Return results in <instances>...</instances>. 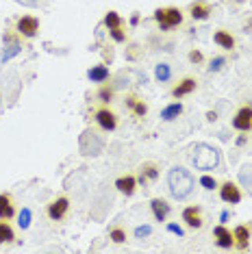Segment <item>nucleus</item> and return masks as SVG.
Wrapping results in <instances>:
<instances>
[{
    "label": "nucleus",
    "instance_id": "f257e3e1",
    "mask_svg": "<svg viewBox=\"0 0 252 254\" xmlns=\"http://www.w3.org/2000/svg\"><path fill=\"white\" fill-rule=\"evenodd\" d=\"M168 187L176 200H185L193 191V176L185 167H172L168 174Z\"/></svg>",
    "mask_w": 252,
    "mask_h": 254
},
{
    "label": "nucleus",
    "instance_id": "f03ea898",
    "mask_svg": "<svg viewBox=\"0 0 252 254\" xmlns=\"http://www.w3.org/2000/svg\"><path fill=\"white\" fill-rule=\"evenodd\" d=\"M193 165L202 172L215 170L220 165V152H217V148L207 146V143H198L193 148Z\"/></svg>",
    "mask_w": 252,
    "mask_h": 254
},
{
    "label": "nucleus",
    "instance_id": "7ed1b4c3",
    "mask_svg": "<svg viewBox=\"0 0 252 254\" xmlns=\"http://www.w3.org/2000/svg\"><path fill=\"white\" fill-rule=\"evenodd\" d=\"M154 20L159 22L161 31H170V28L179 26L183 22V13L174 7H165V9H157L154 11Z\"/></svg>",
    "mask_w": 252,
    "mask_h": 254
},
{
    "label": "nucleus",
    "instance_id": "20e7f679",
    "mask_svg": "<svg viewBox=\"0 0 252 254\" xmlns=\"http://www.w3.org/2000/svg\"><path fill=\"white\" fill-rule=\"evenodd\" d=\"M233 126L237 130H250L252 128V109L250 107H244V109H239L237 115H235V120H233Z\"/></svg>",
    "mask_w": 252,
    "mask_h": 254
},
{
    "label": "nucleus",
    "instance_id": "39448f33",
    "mask_svg": "<svg viewBox=\"0 0 252 254\" xmlns=\"http://www.w3.org/2000/svg\"><path fill=\"white\" fill-rule=\"evenodd\" d=\"M4 42H7V50L2 53V57H0V59H2V63H7V61L13 59L15 55L22 53V46H20V42H18V37L11 35V33H7V35H4Z\"/></svg>",
    "mask_w": 252,
    "mask_h": 254
},
{
    "label": "nucleus",
    "instance_id": "423d86ee",
    "mask_svg": "<svg viewBox=\"0 0 252 254\" xmlns=\"http://www.w3.org/2000/svg\"><path fill=\"white\" fill-rule=\"evenodd\" d=\"M107 26H109V31H111V37L116 39V42H124V33H122V28H120V15L116 13V11H109L107 13Z\"/></svg>",
    "mask_w": 252,
    "mask_h": 254
},
{
    "label": "nucleus",
    "instance_id": "0eeeda50",
    "mask_svg": "<svg viewBox=\"0 0 252 254\" xmlns=\"http://www.w3.org/2000/svg\"><path fill=\"white\" fill-rule=\"evenodd\" d=\"M37 28H39V22L35 18H31V15L20 18V22H18V31H20V35H24V37H35Z\"/></svg>",
    "mask_w": 252,
    "mask_h": 254
},
{
    "label": "nucleus",
    "instance_id": "6e6552de",
    "mask_svg": "<svg viewBox=\"0 0 252 254\" xmlns=\"http://www.w3.org/2000/svg\"><path fill=\"white\" fill-rule=\"evenodd\" d=\"M183 219L187 222V226L200 228L202 226V211H200L198 206H189V209L183 211Z\"/></svg>",
    "mask_w": 252,
    "mask_h": 254
},
{
    "label": "nucleus",
    "instance_id": "1a4fd4ad",
    "mask_svg": "<svg viewBox=\"0 0 252 254\" xmlns=\"http://www.w3.org/2000/svg\"><path fill=\"white\" fill-rule=\"evenodd\" d=\"M222 200L228 202V204H237L239 200H242V193H239V189L235 187L233 183H224L222 185Z\"/></svg>",
    "mask_w": 252,
    "mask_h": 254
},
{
    "label": "nucleus",
    "instance_id": "9d476101",
    "mask_svg": "<svg viewBox=\"0 0 252 254\" xmlns=\"http://www.w3.org/2000/svg\"><path fill=\"white\" fill-rule=\"evenodd\" d=\"M67 206H70V202H67V198H59V200H55L53 204L48 206V215H50V219H61L63 215H65Z\"/></svg>",
    "mask_w": 252,
    "mask_h": 254
},
{
    "label": "nucleus",
    "instance_id": "9b49d317",
    "mask_svg": "<svg viewBox=\"0 0 252 254\" xmlns=\"http://www.w3.org/2000/svg\"><path fill=\"white\" fill-rule=\"evenodd\" d=\"M213 235H215L217 246H220V248H231L235 244V237L231 235V230H226L224 226H215Z\"/></svg>",
    "mask_w": 252,
    "mask_h": 254
},
{
    "label": "nucleus",
    "instance_id": "f8f14e48",
    "mask_svg": "<svg viewBox=\"0 0 252 254\" xmlns=\"http://www.w3.org/2000/svg\"><path fill=\"white\" fill-rule=\"evenodd\" d=\"M96 120H98V124L102 126L105 130H113L116 128V115H113L111 111H107V109H100L98 113H96Z\"/></svg>",
    "mask_w": 252,
    "mask_h": 254
},
{
    "label": "nucleus",
    "instance_id": "ddd939ff",
    "mask_svg": "<svg viewBox=\"0 0 252 254\" xmlns=\"http://www.w3.org/2000/svg\"><path fill=\"white\" fill-rule=\"evenodd\" d=\"M150 206H152L154 217H157L159 222H165V217H168V213H170V204H168V202L161 200V198H154Z\"/></svg>",
    "mask_w": 252,
    "mask_h": 254
},
{
    "label": "nucleus",
    "instance_id": "4468645a",
    "mask_svg": "<svg viewBox=\"0 0 252 254\" xmlns=\"http://www.w3.org/2000/svg\"><path fill=\"white\" fill-rule=\"evenodd\" d=\"M233 237H235V244H237L239 250H246V248H248L250 233H248V228H246V226H237V228H235Z\"/></svg>",
    "mask_w": 252,
    "mask_h": 254
},
{
    "label": "nucleus",
    "instance_id": "2eb2a0df",
    "mask_svg": "<svg viewBox=\"0 0 252 254\" xmlns=\"http://www.w3.org/2000/svg\"><path fill=\"white\" fill-rule=\"evenodd\" d=\"M13 217V204L7 193H0V219H11Z\"/></svg>",
    "mask_w": 252,
    "mask_h": 254
},
{
    "label": "nucleus",
    "instance_id": "dca6fc26",
    "mask_svg": "<svg viewBox=\"0 0 252 254\" xmlns=\"http://www.w3.org/2000/svg\"><path fill=\"white\" fill-rule=\"evenodd\" d=\"M193 89H196V80H193V78H185V80H183V83L179 85V87H174V91H172V94H174V98H183V96L191 94Z\"/></svg>",
    "mask_w": 252,
    "mask_h": 254
},
{
    "label": "nucleus",
    "instance_id": "f3484780",
    "mask_svg": "<svg viewBox=\"0 0 252 254\" xmlns=\"http://www.w3.org/2000/svg\"><path fill=\"white\" fill-rule=\"evenodd\" d=\"M135 185H137V181L133 176H126V178H118V183H116V187L120 189L122 193H126V195H130L135 191Z\"/></svg>",
    "mask_w": 252,
    "mask_h": 254
},
{
    "label": "nucleus",
    "instance_id": "a211bd4d",
    "mask_svg": "<svg viewBox=\"0 0 252 254\" xmlns=\"http://www.w3.org/2000/svg\"><path fill=\"white\" fill-rule=\"evenodd\" d=\"M87 76L94 80V83H102V80L109 78V70H107V65H96L87 72Z\"/></svg>",
    "mask_w": 252,
    "mask_h": 254
},
{
    "label": "nucleus",
    "instance_id": "6ab92c4d",
    "mask_svg": "<svg viewBox=\"0 0 252 254\" xmlns=\"http://www.w3.org/2000/svg\"><path fill=\"white\" fill-rule=\"evenodd\" d=\"M209 4L207 2H202V0H200V2H193L191 4V15H193V18H196V20H204V18H207V15H209Z\"/></svg>",
    "mask_w": 252,
    "mask_h": 254
},
{
    "label": "nucleus",
    "instance_id": "aec40b11",
    "mask_svg": "<svg viewBox=\"0 0 252 254\" xmlns=\"http://www.w3.org/2000/svg\"><path fill=\"white\" fill-rule=\"evenodd\" d=\"M15 237H13V230H11V226L7 224V219H2L0 222V246L2 244H11Z\"/></svg>",
    "mask_w": 252,
    "mask_h": 254
},
{
    "label": "nucleus",
    "instance_id": "412c9836",
    "mask_svg": "<svg viewBox=\"0 0 252 254\" xmlns=\"http://www.w3.org/2000/svg\"><path fill=\"white\" fill-rule=\"evenodd\" d=\"M183 113V105H170V107H165L163 111H161V118L165 120V122H170V120H174V118H179V115Z\"/></svg>",
    "mask_w": 252,
    "mask_h": 254
},
{
    "label": "nucleus",
    "instance_id": "4be33fe9",
    "mask_svg": "<svg viewBox=\"0 0 252 254\" xmlns=\"http://www.w3.org/2000/svg\"><path fill=\"white\" fill-rule=\"evenodd\" d=\"M213 39H215V44H217V46H222V48H228V50H231L233 46H235V39L228 35V33H224V31H217Z\"/></svg>",
    "mask_w": 252,
    "mask_h": 254
},
{
    "label": "nucleus",
    "instance_id": "5701e85b",
    "mask_svg": "<svg viewBox=\"0 0 252 254\" xmlns=\"http://www.w3.org/2000/svg\"><path fill=\"white\" fill-rule=\"evenodd\" d=\"M154 76H157V80H161V83H165V80H170L172 70H170L168 63H159L157 70H154Z\"/></svg>",
    "mask_w": 252,
    "mask_h": 254
},
{
    "label": "nucleus",
    "instance_id": "b1692460",
    "mask_svg": "<svg viewBox=\"0 0 252 254\" xmlns=\"http://www.w3.org/2000/svg\"><path fill=\"white\" fill-rule=\"evenodd\" d=\"M126 105H128L130 109H133V111H135L137 115H146V111H148V107L144 105V102H139V100H137L135 96H130L128 100H126Z\"/></svg>",
    "mask_w": 252,
    "mask_h": 254
},
{
    "label": "nucleus",
    "instance_id": "393cba45",
    "mask_svg": "<svg viewBox=\"0 0 252 254\" xmlns=\"http://www.w3.org/2000/svg\"><path fill=\"white\" fill-rule=\"evenodd\" d=\"M154 178H157V170H154V165L152 163H146L144 167H141V183L154 181Z\"/></svg>",
    "mask_w": 252,
    "mask_h": 254
},
{
    "label": "nucleus",
    "instance_id": "a878e982",
    "mask_svg": "<svg viewBox=\"0 0 252 254\" xmlns=\"http://www.w3.org/2000/svg\"><path fill=\"white\" fill-rule=\"evenodd\" d=\"M20 226L22 228L31 226V211H28V209H22V213H20Z\"/></svg>",
    "mask_w": 252,
    "mask_h": 254
},
{
    "label": "nucleus",
    "instance_id": "bb28decb",
    "mask_svg": "<svg viewBox=\"0 0 252 254\" xmlns=\"http://www.w3.org/2000/svg\"><path fill=\"white\" fill-rule=\"evenodd\" d=\"M200 185H202L204 189H215V187H217L215 178H211V176H207V174H204L202 178H200Z\"/></svg>",
    "mask_w": 252,
    "mask_h": 254
},
{
    "label": "nucleus",
    "instance_id": "cd10ccee",
    "mask_svg": "<svg viewBox=\"0 0 252 254\" xmlns=\"http://www.w3.org/2000/svg\"><path fill=\"white\" fill-rule=\"evenodd\" d=\"M150 233H152L150 226H139V228H135V237H137V239H141V237H148Z\"/></svg>",
    "mask_w": 252,
    "mask_h": 254
},
{
    "label": "nucleus",
    "instance_id": "c85d7f7f",
    "mask_svg": "<svg viewBox=\"0 0 252 254\" xmlns=\"http://www.w3.org/2000/svg\"><path fill=\"white\" fill-rule=\"evenodd\" d=\"M111 239L116 241V244H122V241L126 239V237H124V233H122V230H120V228H113V230H111Z\"/></svg>",
    "mask_w": 252,
    "mask_h": 254
},
{
    "label": "nucleus",
    "instance_id": "c756f323",
    "mask_svg": "<svg viewBox=\"0 0 252 254\" xmlns=\"http://www.w3.org/2000/svg\"><path fill=\"white\" fill-rule=\"evenodd\" d=\"M222 65H224V57H217V59H215L213 63H211V72H217Z\"/></svg>",
    "mask_w": 252,
    "mask_h": 254
},
{
    "label": "nucleus",
    "instance_id": "7c9ffc66",
    "mask_svg": "<svg viewBox=\"0 0 252 254\" xmlns=\"http://www.w3.org/2000/svg\"><path fill=\"white\" fill-rule=\"evenodd\" d=\"M168 230L170 233H174V235H179V237H183V228L176 226V224H168Z\"/></svg>",
    "mask_w": 252,
    "mask_h": 254
},
{
    "label": "nucleus",
    "instance_id": "2f4dec72",
    "mask_svg": "<svg viewBox=\"0 0 252 254\" xmlns=\"http://www.w3.org/2000/svg\"><path fill=\"white\" fill-rule=\"evenodd\" d=\"M15 2L24 4V7H37V2H39V0H15Z\"/></svg>",
    "mask_w": 252,
    "mask_h": 254
},
{
    "label": "nucleus",
    "instance_id": "473e14b6",
    "mask_svg": "<svg viewBox=\"0 0 252 254\" xmlns=\"http://www.w3.org/2000/svg\"><path fill=\"white\" fill-rule=\"evenodd\" d=\"M100 98H102V100H111V89H100Z\"/></svg>",
    "mask_w": 252,
    "mask_h": 254
},
{
    "label": "nucleus",
    "instance_id": "72a5a7b5",
    "mask_svg": "<svg viewBox=\"0 0 252 254\" xmlns=\"http://www.w3.org/2000/svg\"><path fill=\"white\" fill-rule=\"evenodd\" d=\"M189 59H191L193 63H200V61H202V55H200V53H196V50H193V53L189 55Z\"/></svg>",
    "mask_w": 252,
    "mask_h": 254
}]
</instances>
